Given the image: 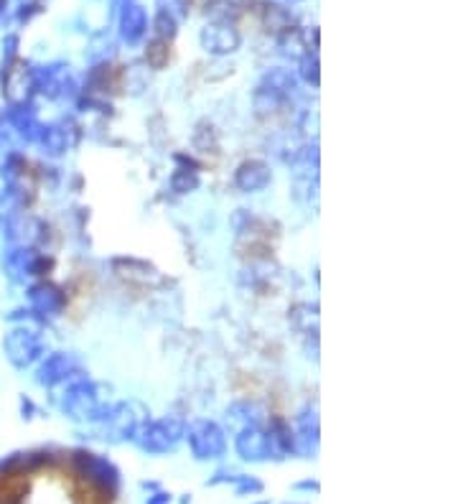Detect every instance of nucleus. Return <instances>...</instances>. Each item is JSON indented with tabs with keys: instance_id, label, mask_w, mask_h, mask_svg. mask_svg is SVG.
I'll use <instances>...</instances> for the list:
<instances>
[{
	"instance_id": "12",
	"label": "nucleus",
	"mask_w": 458,
	"mask_h": 504,
	"mask_svg": "<svg viewBox=\"0 0 458 504\" xmlns=\"http://www.w3.org/2000/svg\"><path fill=\"white\" fill-rule=\"evenodd\" d=\"M270 435H273V440H275V446H278V451H286V453H293V451H295V433H293L290 426H288L286 421L275 418V421L270 423Z\"/></svg>"
},
{
	"instance_id": "7",
	"label": "nucleus",
	"mask_w": 458,
	"mask_h": 504,
	"mask_svg": "<svg viewBox=\"0 0 458 504\" xmlns=\"http://www.w3.org/2000/svg\"><path fill=\"white\" fill-rule=\"evenodd\" d=\"M76 370H79V362H76L74 354L57 351V354H51L44 362V367L38 370V380H41V385H59L64 382V380H69Z\"/></svg>"
},
{
	"instance_id": "17",
	"label": "nucleus",
	"mask_w": 458,
	"mask_h": 504,
	"mask_svg": "<svg viewBox=\"0 0 458 504\" xmlns=\"http://www.w3.org/2000/svg\"><path fill=\"white\" fill-rule=\"evenodd\" d=\"M262 491V481L260 479H252V476H242L237 479V494L245 497V494H260Z\"/></svg>"
},
{
	"instance_id": "13",
	"label": "nucleus",
	"mask_w": 458,
	"mask_h": 504,
	"mask_svg": "<svg viewBox=\"0 0 458 504\" xmlns=\"http://www.w3.org/2000/svg\"><path fill=\"white\" fill-rule=\"evenodd\" d=\"M41 143H44V148L49 151L51 156H59L66 151V146H69V138H66V130L57 128V125H51V128H44L41 130Z\"/></svg>"
},
{
	"instance_id": "15",
	"label": "nucleus",
	"mask_w": 458,
	"mask_h": 504,
	"mask_svg": "<svg viewBox=\"0 0 458 504\" xmlns=\"http://www.w3.org/2000/svg\"><path fill=\"white\" fill-rule=\"evenodd\" d=\"M229 413H245V415H240L237 421H245L247 426H260V421H262V408L260 405H254V402H247V400L235 402V405L229 408Z\"/></svg>"
},
{
	"instance_id": "21",
	"label": "nucleus",
	"mask_w": 458,
	"mask_h": 504,
	"mask_svg": "<svg viewBox=\"0 0 458 504\" xmlns=\"http://www.w3.org/2000/svg\"><path fill=\"white\" fill-rule=\"evenodd\" d=\"M148 504H171V494H165V491H155L153 497H148Z\"/></svg>"
},
{
	"instance_id": "16",
	"label": "nucleus",
	"mask_w": 458,
	"mask_h": 504,
	"mask_svg": "<svg viewBox=\"0 0 458 504\" xmlns=\"http://www.w3.org/2000/svg\"><path fill=\"white\" fill-rule=\"evenodd\" d=\"M146 59H148V64H151V66H155V69H160V66H163L165 61H168V44H165L163 39L153 41V44L148 46Z\"/></svg>"
},
{
	"instance_id": "11",
	"label": "nucleus",
	"mask_w": 458,
	"mask_h": 504,
	"mask_svg": "<svg viewBox=\"0 0 458 504\" xmlns=\"http://www.w3.org/2000/svg\"><path fill=\"white\" fill-rule=\"evenodd\" d=\"M262 90H270V92H275V95L283 97V95H288V92L295 90V77L286 69L267 71L265 77H262Z\"/></svg>"
},
{
	"instance_id": "5",
	"label": "nucleus",
	"mask_w": 458,
	"mask_h": 504,
	"mask_svg": "<svg viewBox=\"0 0 458 504\" xmlns=\"http://www.w3.org/2000/svg\"><path fill=\"white\" fill-rule=\"evenodd\" d=\"M100 405V397H97V387L89 380H76L66 387L61 400L64 413L74 418V421H82V418H92L95 408Z\"/></svg>"
},
{
	"instance_id": "22",
	"label": "nucleus",
	"mask_w": 458,
	"mask_h": 504,
	"mask_svg": "<svg viewBox=\"0 0 458 504\" xmlns=\"http://www.w3.org/2000/svg\"><path fill=\"white\" fill-rule=\"evenodd\" d=\"M298 489H313V491H318V484H316V481H303V484H298Z\"/></svg>"
},
{
	"instance_id": "6",
	"label": "nucleus",
	"mask_w": 458,
	"mask_h": 504,
	"mask_svg": "<svg viewBox=\"0 0 458 504\" xmlns=\"http://www.w3.org/2000/svg\"><path fill=\"white\" fill-rule=\"evenodd\" d=\"M270 166L265 160H245L235 173V186L240 192H262L267 184H270Z\"/></svg>"
},
{
	"instance_id": "8",
	"label": "nucleus",
	"mask_w": 458,
	"mask_h": 504,
	"mask_svg": "<svg viewBox=\"0 0 458 504\" xmlns=\"http://www.w3.org/2000/svg\"><path fill=\"white\" fill-rule=\"evenodd\" d=\"M28 298H31L33 308L41 316H59L64 311V306H66V295L54 283H38V286H33Z\"/></svg>"
},
{
	"instance_id": "20",
	"label": "nucleus",
	"mask_w": 458,
	"mask_h": 504,
	"mask_svg": "<svg viewBox=\"0 0 458 504\" xmlns=\"http://www.w3.org/2000/svg\"><path fill=\"white\" fill-rule=\"evenodd\" d=\"M240 479V474L237 471H232V469H219V471L214 474V476L206 481L209 486H216V484H224V481H237Z\"/></svg>"
},
{
	"instance_id": "3",
	"label": "nucleus",
	"mask_w": 458,
	"mask_h": 504,
	"mask_svg": "<svg viewBox=\"0 0 458 504\" xmlns=\"http://www.w3.org/2000/svg\"><path fill=\"white\" fill-rule=\"evenodd\" d=\"M184 435L189 438L191 453L199 461H209V459H222L227 451V438L224 430L211 421H196L191 423L184 430Z\"/></svg>"
},
{
	"instance_id": "18",
	"label": "nucleus",
	"mask_w": 458,
	"mask_h": 504,
	"mask_svg": "<svg viewBox=\"0 0 458 504\" xmlns=\"http://www.w3.org/2000/svg\"><path fill=\"white\" fill-rule=\"evenodd\" d=\"M155 26H158L155 31H158V36H160L163 41H165V39H171L173 33H176V23H173L171 16H165L163 11H160L158 18H155Z\"/></svg>"
},
{
	"instance_id": "1",
	"label": "nucleus",
	"mask_w": 458,
	"mask_h": 504,
	"mask_svg": "<svg viewBox=\"0 0 458 504\" xmlns=\"http://www.w3.org/2000/svg\"><path fill=\"white\" fill-rule=\"evenodd\" d=\"M71 466L79 476H84L89 484L100 491L102 497H107L110 502L114 499V494L120 491V471L112 461H107L105 456H97L92 451H84V448H76L71 451Z\"/></svg>"
},
{
	"instance_id": "4",
	"label": "nucleus",
	"mask_w": 458,
	"mask_h": 504,
	"mask_svg": "<svg viewBox=\"0 0 458 504\" xmlns=\"http://www.w3.org/2000/svg\"><path fill=\"white\" fill-rule=\"evenodd\" d=\"M235 448L240 453V459L252 461V464H262V461H270L278 456V446H275L270 430H262L260 426L242 428L235 440Z\"/></svg>"
},
{
	"instance_id": "9",
	"label": "nucleus",
	"mask_w": 458,
	"mask_h": 504,
	"mask_svg": "<svg viewBox=\"0 0 458 504\" xmlns=\"http://www.w3.org/2000/svg\"><path fill=\"white\" fill-rule=\"evenodd\" d=\"M204 46L214 54H227L235 52L240 46V36H237L232 28H222V26H211L204 31Z\"/></svg>"
},
{
	"instance_id": "2",
	"label": "nucleus",
	"mask_w": 458,
	"mask_h": 504,
	"mask_svg": "<svg viewBox=\"0 0 458 504\" xmlns=\"http://www.w3.org/2000/svg\"><path fill=\"white\" fill-rule=\"evenodd\" d=\"M184 430L186 426L178 418H160V421L148 423L135 438L146 453H168L178 446V440L184 438Z\"/></svg>"
},
{
	"instance_id": "19",
	"label": "nucleus",
	"mask_w": 458,
	"mask_h": 504,
	"mask_svg": "<svg viewBox=\"0 0 458 504\" xmlns=\"http://www.w3.org/2000/svg\"><path fill=\"white\" fill-rule=\"evenodd\" d=\"M300 74H303V79H305L308 84L318 87V61H316V57L305 59V61H303V69H300Z\"/></svg>"
},
{
	"instance_id": "14",
	"label": "nucleus",
	"mask_w": 458,
	"mask_h": 504,
	"mask_svg": "<svg viewBox=\"0 0 458 504\" xmlns=\"http://www.w3.org/2000/svg\"><path fill=\"white\" fill-rule=\"evenodd\" d=\"M199 173L189 171V168H176V173L171 176V189L176 194H191L199 189Z\"/></svg>"
},
{
	"instance_id": "10",
	"label": "nucleus",
	"mask_w": 458,
	"mask_h": 504,
	"mask_svg": "<svg viewBox=\"0 0 458 504\" xmlns=\"http://www.w3.org/2000/svg\"><path fill=\"white\" fill-rule=\"evenodd\" d=\"M143 33H146V13L138 6H130L122 13V39L127 44H135L143 39Z\"/></svg>"
}]
</instances>
